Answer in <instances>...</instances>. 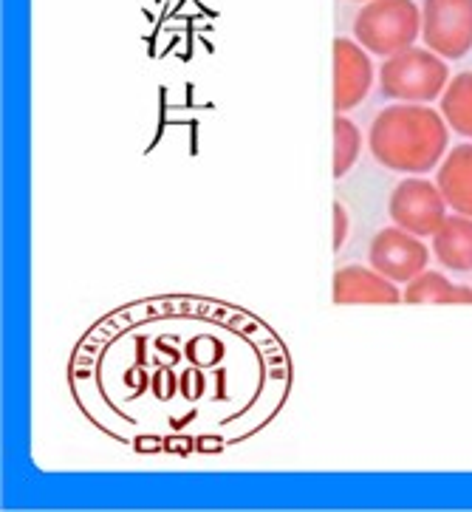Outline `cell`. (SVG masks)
<instances>
[{
    "label": "cell",
    "mask_w": 472,
    "mask_h": 512,
    "mask_svg": "<svg viewBox=\"0 0 472 512\" xmlns=\"http://www.w3.org/2000/svg\"><path fill=\"white\" fill-rule=\"evenodd\" d=\"M368 150L385 170L424 176L447 156L450 125L430 105L393 102L376 114L368 131Z\"/></svg>",
    "instance_id": "1"
},
{
    "label": "cell",
    "mask_w": 472,
    "mask_h": 512,
    "mask_svg": "<svg viewBox=\"0 0 472 512\" xmlns=\"http://www.w3.org/2000/svg\"><path fill=\"white\" fill-rule=\"evenodd\" d=\"M422 37V6L416 0H368L354 17V40L376 57H393Z\"/></svg>",
    "instance_id": "2"
},
{
    "label": "cell",
    "mask_w": 472,
    "mask_h": 512,
    "mask_svg": "<svg viewBox=\"0 0 472 512\" xmlns=\"http://www.w3.org/2000/svg\"><path fill=\"white\" fill-rule=\"evenodd\" d=\"M447 83V60L427 46H410L393 57H385V63L379 66V88L393 102L430 105L433 100H441Z\"/></svg>",
    "instance_id": "3"
},
{
    "label": "cell",
    "mask_w": 472,
    "mask_h": 512,
    "mask_svg": "<svg viewBox=\"0 0 472 512\" xmlns=\"http://www.w3.org/2000/svg\"><path fill=\"white\" fill-rule=\"evenodd\" d=\"M388 215L396 227L413 232L419 238H433L450 215V207L441 196L439 184L424 176H407L391 190Z\"/></svg>",
    "instance_id": "4"
},
{
    "label": "cell",
    "mask_w": 472,
    "mask_h": 512,
    "mask_svg": "<svg viewBox=\"0 0 472 512\" xmlns=\"http://www.w3.org/2000/svg\"><path fill=\"white\" fill-rule=\"evenodd\" d=\"M422 40L444 60H461L472 51V0H424Z\"/></svg>",
    "instance_id": "5"
},
{
    "label": "cell",
    "mask_w": 472,
    "mask_h": 512,
    "mask_svg": "<svg viewBox=\"0 0 472 512\" xmlns=\"http://www.w3.org/2000/svg\"><path fill=\"white\" fill-rule=\"evenodd\" d=\"M430 258H433V249L424 244V238L396 224L376 232L368 249V264L388 281L402 283V286L413 281L416 275H422L430 266Z\"/></svg>",
    "instance_id": "6"
},
{
    "label": "cell",
    "mask_w": 472,
    "mask_h": 512,
    "mask_svg": "<svg viewBox=\"0 0 472 512\" xmlns=\"http://www.w3.org/2000/svg\"><path fill=\"white\" fill-rule=\"evenodd\" d=\"M376 68L371 51H365L357 40L337 37L334 40V111L348 114L368 100L374 88Z\"/></svg>",
    "instance_id": "7"
},
{
    "label": "cell",
    "mask_w": 472,
    "mask_h": 512,
    "mask_svg": "<svg viewBox=\"0 0 472 512\" xmlns=\"http://www.w3.org/2000/svg\"><path fill=\"white\" fill-rule=\"evenodd\" d=\"M334 303L337 306H357V303H402L399 283L379 275L374 266H340L334 272Z\"/></svg>",
    "instance_id": "8"
},
{
    "label": "cell",
    "mask_w": 472,
    "mask_h": 512,
    "mask_svg": "<svg viewBox=\"0 0 472 512\" xmlns=\"http://www.w3.org/2000/svg\"><path fill=\"white\" fill-rule=\"evenodd\" d=\"M436 184L450 213L472 218V142H461L447 150L436 173Z\"/></svg>",
    "instance_id": "9"
},
{
    "label": "cell",
    "mask_w": 472,
    "mask_h": 512,
    "mask_svg": "<svg viewBox=\"0 0 472 512\" xmlns=\"http://www.w3.org/2000/svg\"><path fill=\"white\" fill-rule=\"evenodd\" d=\"M433 258L447 272H472V218L450 213L433 235Z\"/></svg>",
    "instance_id": "10"
},
{
    "label": "cell",
    "mask_w": 472,
    "mask_h": 512,
    "mask_svg": "<svg viewBox=\"0 0 472 512\" xmlns=\"http://www.w3.org/2000/svg\"><path fill=\"white\" fill-rule=\"evenodd\" d=\"M405 303L427 306V303H472V286H458L444 272L436 269H424L422 275H416L413 281L405 283L402 289Z\"/></svg>",
    "instance_id": "11"
},
{
    "label": "cell",
    "mask_w": 472,
    "mask_h": 512,
    "mask_svg": "<svg viewBox=\"0 0 472 512\" xmlns=\"http://www.w3.org/2000/svg\"><path fill=\"white\" fill-rule=\"evenodd\" d=\"M439 111L450 131L472 142V71H461L447 83Z\"/></svg>",
    "instance_id": "12"
},
{
    "label": "cell",
    "mask_w": 472,
    "mask_h": 512,
    "mask_svg": "<svg viewBox=\"0 0 472 512\" xmlns=\"http://www.w3.org/2000/svg\"><path fill=\"white\" fill-rule=\"evenodd\" d=\"M362 145H365V139H362L357 122H351L345 114H337L334 119V179H342L345 173L354 170Z\"/></svg>",
    "instance_id": "13"
},
{
    "label": "cell",
    "mask_w": 472,
    "mask_h": 512,
    "mask_svg": "<svg viewBox=\"0 0 472 512\" xmlns=\"http://www.w3.org/2000/svg\"><path fill=\"white\" fill-rule=\"evenodd\" d=\"M345 238H348V213H345V207L337 201L334 204V252L342 249Z\"/></svg>",
    "instance_id": "14"
},
{
    "label": "cell",
    "mask_w": 472,
    "mask_h": 512,
    "mask_svg": "<svg viewBox=\"0 0 472 512\" xmlns=\"http://www.w3.org/2000/svg\"><path fill=\"white\" fill-rule=\"evenodd\" d=\"M351 3H368V0H351Z\"/></svg>",
    "instance_id": "15"
}]
</instances>
